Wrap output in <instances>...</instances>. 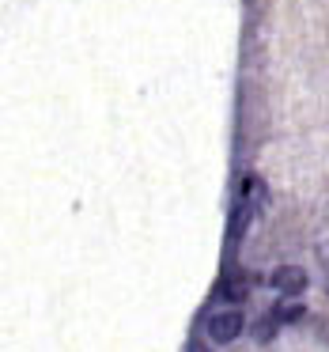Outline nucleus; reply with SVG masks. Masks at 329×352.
Instances as JSON below:
<instances>
[{"label":"nucleus","instance_id":"nucleus-4","mask_svg":"<svg viewBox=\"0 0 329 352\" xmlns=\"http://www.w3.org/2000/svg\"><path fill=\"white\" fill-rule=\"evenodd\" d=\"M246 296V280H223L220 284V299H231V303H235V299H242Z\"/></svg>","mask_w":329,"mask_h":352},{"label":"nucleus","instance_id":"nucleus-2","mask_svg":"<svg viewBox=\"0 0 329 352\" xmlns=\"http://www.w3.org/2000/svg\"><path fill=\"white\" fill-rule=\"evenodd\" d=\"M269 284H273L276 292H284V296H303L306 273H303L299 265H284V269H276V273L269 276Z\"/></svg>","mask_w":329,"mask_h":352},{"label":"nucleus","instance_id":"nucleus-3","mask_svg":"<svg viewBox=\"0 0 329 352\" xmlns=\"http://www.w3.org/2000/svg\"><path fill=\"white\" fill-rule=\"evenodd\" d=\"M276 318H280V322H295V318H303V303H299V299H280V303H276Z\"/></svg>","mask_w":329,"mask_h":352},{"label":"nucleus","instance_id":"nucleus-1","mask_svg":"<svg viewBox=\"0 0 329 352\" xmlns=\"http://www.w3.org/2000/svg\"><path fill=\"white\" fill-rule=\"evenodd\" d=\"M242 329H246L242 311H216L212 318H208V337H212L216 344H231Z\"/></svg>","mask_w":329,"mask_h":352}]
</instances>
